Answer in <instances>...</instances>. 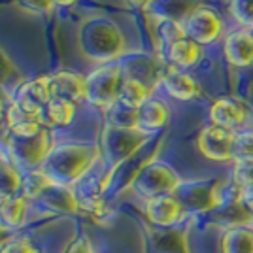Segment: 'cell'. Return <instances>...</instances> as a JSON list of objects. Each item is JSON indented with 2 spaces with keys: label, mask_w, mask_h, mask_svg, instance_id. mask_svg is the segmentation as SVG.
Returning <instances> with one entry per match:
<instances>
[{
  "label": "cell",
  "mask_w": 253,
  "mask_h": 253,
  "mask_svg": "<svg viewBox=\"0 0 253 253\" xmlns=\"http://www.w3.org/2000/svg\"><path fill=\"white\" fill-rule=\"evenodd\" d=\"M6 126L4 144L11 165H15L21 172L42 169L57 144L51 126L45 125L43 119H25Z\"/></svg>",
  "instance_id": "1"
},
{
  "label": "cell",
  "mask_w": 253,
  "mask_h": 253,
  "mask_svg": "<svg viewBox=\"0 0 253 253\" xmlns=\"http://www.w3.org/2000/svg\"><path fill=\"white\" fill-rule=\"evenodd\" d=\"M100 148L93 142H57L47 155L42 170L57 185L76 187L95 169Z\"/></svg>",
  "instance_id": "2"
},
{
  "label": "cell",
  "mask_w": 253,
  "mask_h": 253,
  "mask_svg": "<svg viewBox=\"0 0 253 253\" xmlns=\"http://www.w3.org/2000/svg\"><path fill=\"white\" fill-rule=\"evenodd\" d=\"M80 53L96 66L117 63L126 53V40L121 27L106 15H91L78 27Z\"/></svg>",
  "instance_id": "3"
},
{
  "label": "cell",
  "mask_w": 253,
  "mask_h": 253,
  "mask_svg": "<svg viewBox=\"0 0 253 253\" xmlns=\"http://www.w3.org/2000/svg\"><path fill=\"white\" fill-rule=\"evenodd\" d=\"M148 140L149 134L142 132L136 126H116L106 123L98 140L100 159L106 163L110 172H116L123 163L134 157L148 144Z\"/></svg>",
  "instance_id": "4"
},
{
  "label": "cell",
  "mask_w": 253,
  "mask_h": 253,
  "mask_svg": "<svg viewBox=\"0 0 253 253\" xmlns=\"http://www.w3.org/2000/svg\"><path fill=\"white\" fill-rule=\"evenodd\" d=\"M181 178L176 170L170 167L169 163L163 161H148L142 169L134 174L130 181V189L144 197L146 201L157 199V197H167V195H176L181 187Z\"/></svg>",
  "instance_id": "5"
},
{
  "label": "cell",
  "mask_w": 253,
  "mask_h": 253,
  "mask_svg": "<svg viewBox=\"0 0 253 253\" xmlns=\"http://www.w3.org/2000/svg\"><path fill=\"white\" fill-rule=\"evenodd\" d=\"M123 80L125 76L119 63L96 66L95 70H91L85 76V100L108 112L119 100Z\"/></svg>",
  "instance_id": "6"
},
{
  "label": "cell",
  "mask_w": 253,
  "mask_h": 253,
  "mask_svg": "<svg viewBox=\"0 0 253 253\" xmlns=\"http://www.w3.org/2000/svg\"><path fill=\"white\" fill-rule=\"evenodd\" d=\"M53 98L51 91V78L49 76H40L29 82H21L15 87L11 102L17 110L31 117H42L45 106L49 104Z\"/></svg>",
  "instance_id": "7"
},
{
  "label": "cell",
  "mask_w": 253,
  "mask_h": 253,
  "mask_svg": "<svg viewBox=\"0 0 253 253\" xmlns=\"http://www.w3.org/2000/svg\"><path fill=\"white\" fill-rule=\"evenodd\" d=\"M181 27H183L185 36L193 42H197L199 45H202V47L217 42L223 36V31H225L221 15L213 8L204 6V4L193 11L189 17L181 23Z\"/></svg>",
  "instance_id": "8"
},
{
  "label": "cell",
  "mask_w": 253,
  "mask_h": 253,
  "mask_svg": "<svg viewBox=\"0 0 253 253\" xmlns=\"http://www.w3.org/2000/svg\"><path fill=\"white\" fill-rule=\"evenodd\" d=\"M117 63L121 66L125 78L136 80V82L144 84L146 87H149L151 91L157 85H161L163 74L167 70L157 57L148 55L144 51H126Z\"/></svg>",
  "instance_id": "9"
},
{
  "label": "cell",
  "mask_w": 253,
  "mask_h": 253,
  "mask_svg": "<svg viewBox=\"0 0 253 253\" xmlns=\"http://www.w3.org/2000/svg\"><path fill=\"white\" fill-rule=\"evenodd\" d=\"M234 136H236L234 130L217 125H208L199 132L197 148L202 157H206L208 161L232 163L234 161Z\"/></svg>",
  "instance_id": "10"
},
{
  "label": "cell",
  "mask_w": 253,
  "mask_h": 253,
  "mask_svg": "<svg viewBox=\"0 0 253 253\" xmlns=\"http://www.w3.org/2000/svg\"><path fill=\"white\" fill-rule=\"evenodd\" d=\"M210 125H217L229 130H242L252 126V110L244 104L240 98L221 96L210 106Z\"/></svg>",
  "instance_id": "11"
},
{
  "label": "cell",
  "mask_w": 253,
  "mask_h": 253,
  "mask_svg": "<svg viewBox=\"0 0 253 253\" xmlns=\"http://www.w3.org/2000/svg\"><path fill=\"white\" fill-rule=\"evenodd\" d=\"M223 55L227 63L236 68L253 66V31L234 29L223 38Z\"/></svg>",
  "instance_id": "12"
},
{
  "label": "cell",
  "mask_w": 253,
  "mask_h": 253,
  "mask_svg": "<svg viewBox=\"0 0 253 253\" xmlns=\"http://www.w3.org/2000/svg\"><path fill=\"white\" fill-rule=\"evenodd\" d=\"M144 213L151 225H155L159 229H169L183 217L185 206L179 202L176 195H167V197H157V199L146 201Z\"/></svg>",
  "instance_id": "13"
},
{
  "label": "cell",
  "mask_w": 253,
  "mask_h": 253,
  "mask_svg": "<svg viewBox=\"0 0 253 253\" xmlns=\"http://www.w3.org/2000/svg\"><path fill=\"white\" fill-rule=\"evenodd\" d=\"M223 185L221 183H193L189 187V191H185L183 187H179L176 197L179 199V202L187 208H195V210H213L217 208L223 201Z\"/></svg>",
  "instance_id": "14"
},
{
  "label": "cell",
  "mask_w": 253,
  "mask_h": 253,
  "mask_svg": "<svg viewBox=\"0 0 253 253\" xmlns=\"http://www.w3.org/2000/svg\"><path fill=\"white\" fill-rule=\"evenodd\" d=\"M161 85L167 95L179 102H189L201 95V84L197 82V78L191 76L187 70H179L174 66H167Z\"/></svg>",
  "instance_id": "15"
},
{
  "label": "cell",
  "mask_w": 253,
  "mask_h": 253,
  "mask_svg": "<svg viewBox=\"0 0 253 253\" xmlns=\"http://www.w3.org/2000/svg\"><path fill=\"white\" fill-rule=\"evenodd\" d=\"M163 57L170 66L179 68V70H189V68H195L202 61L204 49H202V45L189 40L187 36H183L174 43H170L169 47L163 51Z\"/></svg>",
  "instance_id": "16"
},
{
  "label": "cell",
  "mask_w": 253,
  "mask_h": 253,
  "mask_svg": "<svg viewBox=\"0 0 253 253\" xmlns=\"http://www.w3.org/2000/svg\"><path fill=\"white\" fill-rule=\"evenodd\" d=\"M170 110L165 100L157 96H149L144 104L136 110V128L146 134H155L169 123Z\"/></svg>",
  "instance_id": "17"
},
{
  "label": "cell",
  "mask_w": 253,
  "mask_h": 253,
  "mask_svg": "<svg viewBox=\"0 0 253 253\" xmlns=\"http://www.w3.org/2000/svg\"><path fill=\"white\" fill-rule=\"evenodd\" d=\"M201 6V0H151L146 11L157 21H174L181 25Z\"/></svg>",
  "instance_id": "18"
},
{
  "label": "cell",
  "mask_w": 253,
  "mask_h": 253,
  "mask_svg": "<svg viewBox=\"0 0 253 253\" xmlns=\"http://www.w3.org/2000/svg\"><path fill=\"white\" fill-rule=\"evenodd\" d=\"M49 78H51L53 96L66 98L74 104L85 100V76L72 72V70H64V72H57Z\"/></svg>",
  "instance_id": "19"
},
{
  "label": "cell",
  "mask_w": 253,
  "mask_h": 253,
  "mask_svg": "<svg viewBox=\"0 0 253 253\" xmlns=\"http://www.w3.org/2000/svg\"><path fill=\"white\" fill-rule=\"evenodd\" d=\"M34 202H40L42 206H47L49 210L61 211V213L80 211V202L74 193V187H64L57 183H51Z\"/></svg>",
  "instance_id": "20"
},
{
  "label": "cell",
  "mask_w": 253,
  "mask_h": 253,
  "mask_svg": "<svg viewBox=\"0 0 253 253\" xmlns=\"http://www.w3.org/2000/svg\"><path fill=\"white\" fill-rule=\"evenodd\" d=\"M29 208H31V201L23 193L10 197L6 201H0V227L4 231L19 229L29 217Z\"/></svg>",
  "instance_id": "21"
},
{
  "label": "cell",
  "mask_w": 253,
  "mask_h": 253,
  "mask_svg": "<svg viewBox=\"0 0 253 253\" xmlns=\"http://www.w3.org/2000/svg\"><path fill=\"white\" fill-rule=\"evenodd\" d=\"M221 253H253V227H231L221 236Z\"/></svg>",
  "instance_id": "22"
},
{
  "label": "cell",
  "mask_w": 253,
  "mask_h": 253,
  "mask_svg": "<svg viewBox=\"0 0 253 253\" xmlns=\"http://www.w3.org/2000/svg\"><path fill=\"white\" fill-rule=\"evenodd\" d=\"M76 117V104L66 100V98H57L53 96L49 100V104L45 106L42 114L43 123L47 126H57V128H63L68 126Z\"/></svg>",
  "instance_id": "23"
},
{
  "label": "cell",
  "mask_w": 253,
  "mask_h": 253,
  "mask_svg": "<svg viewBox=\"0 0 253 253\" xmlns=\"http://www.w3.org/2000/svg\"><path fill=\"white\" fill-rule=\"evenodd\" d=\"M23 191V172L10 161L0 165V201L15 197Z\"/></svg>",
  "instance_id": "24"
},
{
  "label": "cell",
  "mask_w": 253,
  "mask_h": 253,
  "mask_svg": "<svg viewBox=\"0 0 253 253\" xmlns=\"http://www.w3.org/2000/svg\"><path fill=\"white\" fill-rule=\"evenodd\" d=\"M149 96H153V91L149 87H146V85L136 82V80H130V78L123 80L121 93H119V102L121 104L138 110L140 106L148 100Z\"/></svg>",
  "instance_id": "25"
},
{
  "label": "cell",
  "mask_w": 253,
  "mask_h": 253,
  "mask_svg": "<svg viewBox=\"0 0 253 253\" xmlns=\"http://www.w3.org/2000/svg\"><path fill=\"white\" fill-rule=\"evenodd\" d=\"M53 181L47 176L42 169L38 170H31V172H23V195L29 199V201H36L43 191L51 185Z\"/></svg>",
  "instance_id": "26"
},
{
  "label": "cell",
  "mask_w": 253,
  "mask_h": 253,
  "mask_svg": "<svg viewBox=\"0 0 253 253\" xmlns=\"http://www.w3.org/2000/svg\"><path fill=\"white\" fill-rule=\"evenodd\" d=\"M232 179L236 189H253V159H234L232 161Z\"/></svg>",
  "instance_id": "27"
},
{
  "label": "cell",
  "mask_w": 253,
  "mask_h": 253,
  "mask_svg": "<svg viewBox=\"0 0 253 253\" xmlns=\"http://www.w3.org/2000/svg\"><path fill=\"white\" fill-rule=\"evenodd\" d=\"M229 10L242 29L253 31V0H229Z\"/></svg>",
  "instance_id": "28"
},
{
  "label": "cell",
  "mask_w": 253,
  "mask_h": 253,
  "mask_svg": "<svg viewBox=\"0 0 253 253\" xmlns=\"http://www.w3.org/2000/svg\"><path fill=\"white\" fill-rule=\"evenodd\" d=\"M21 84V74L17 70V66L11 63L8 53L0 47V87H8V85Z\"/></svg>",
  "instance_id": "29"
},
{
  "label": "cell",
  "mask_w": 253,
  "mask_h": 253,
  "mask_svg": "<svg viewBox=\"0 0 253 253\" xmlns=\"http://www.w3.org/2000/svg\"><path fill=\"white\" fill-rule=\"evenodd\" d=\"M234 159H253V125L236 132V136H234Z\"/></svg>",
  "instance_id": "30"
},
{
  "label": "cell",
  "mask_w": 253,
  "mask_h": 253,
  "mask_svg": "<svg viewBox=\"0 0 253 253\" xmlns=\"http://www.w3.org/2000/svg\"><path fill=\"white\" fill-rule=\"evenodd\" d=\"M0 253H38L36 246L25 236H13L4 240L0 246Z\"/></svg>",
  "instance_id": "31"
},
{
  "label": "cell",
  "mask_w": 253,
  "mask_h": 253,
  "mask_svg": "<svg viewBox=\"0 0 253 253\" xmlns=\"http://www.w3.org/2000/svg\"><path fill=\"white\" fill-rule=\"evenodd\" d=\"M63 253H96V252L93 242H91V238L85 232H82V234H78L74 240L66 246V250Z\"/></svg>",
  "instance_id": "32"
},
{
  "label": "cell",
  "mask_w": 253,
  "mask_h": 253,
  "mask_svg": "<svg viewBox=\"0 0 253 253\" xmlns=\"http://www.w3.org/2000/svg\"><path fill=\"white\" fill-rule=\"evenodd\" d=\"M23 8L32 11H38V13H45V11H51V0H19Z\"/></svg>",
  "instance_id": "33"
},
{
  "label": "cell",
  "mask_w": 253,
  "mask_h": 253,
  "mask_svg": "<svg viewBox=\"0 0 253 253\" xmlns=\"http://www.w3.org/2000/svg\"><path fill=\"white\" fill-rule=\"evenodd\" d=\"M126 4L130 6V8H134V10H148L149 4H151V0H126Z\"/></svg>",
  "instance_id": "34"
},
{
  "label": "cell",
  "mask_w": 253,
  "mask_h": 253,
  "mask_svg": "<svg viewBox=\"0 0 253 253\" xmlns=\"http://www.w3.org/2000/svg\"><path fill=\"white\" fill-rule=\"evenodd\" d=\"M78 0H51L53 8H68V6H74Z\"/></svg>",
  "instance_id": "35"
},
{
  "label": "cell",
  "mask_w": 253,
  "mask_h": 253,
  "mask_svg": "<svg viewBox=\"0 0 253 253\" xmlns=\"http://www.w3.org/2000/svg\"><path fill=\"white\" fill-rule=\"evenodd\" d=\"M6 112H8V108H6V104H4V98L0 96V123L6 121Z\"/></svg>",
  "instance_id": "36"
},
{
  "label": "cell",
  "mask_w": 253,
  "mask_h": 253,
  "mask_svg": "<svg viewBox=\"0 0 253 253\" xmlns=\"http://www.w3.org/2000/svg\"><path fill=\"white\" fill-rule=\"evenodd\" d=\"M4 161H8V159H4V157H2V155H0V165H2V163H4Z\"/></svg>",
  "instance_id": "37"
}]
</instances>
